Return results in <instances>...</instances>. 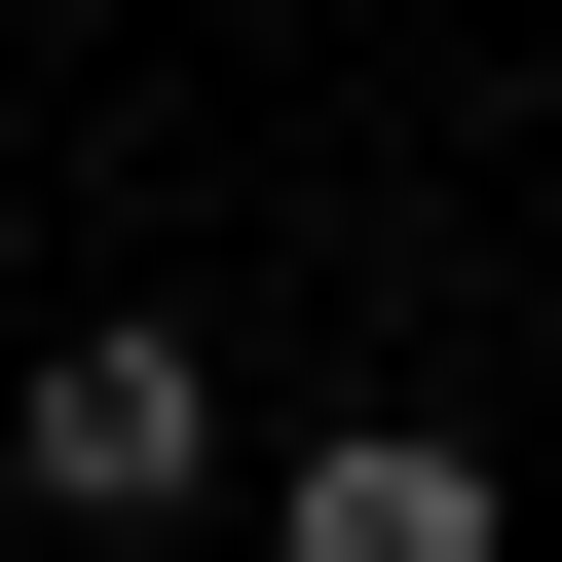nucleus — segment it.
<instances>
[{
	"label": "nucleus",
	"mask_w": 562,
	"mask_h": 562,
	"mask_svg": "<svg viewBox=\"0 0 562 562\" xmlns=\"http://www.w3.org/2000/svg\"><path fill=\"white\" fill-rule=\"evenodd\" d=\"M0 450H38L76 525H188V487H225V375H188L150 301H113V338H38V413H0Z\"/></svg>",
	"instance_id": "1"
},
{
	"label": "nucleus",
	"mask_w": 562,
	"mask_h": 562,
	"mask_svg": "<svg viewBox=\"0 0 562 562\" xmlns=\"http://www.w3.org/2000/svg\"><path fill=\"white\" fill-rule=\"evenodd\" d=\"M262 562H525V525H487V450H413V413H375V450L262 487Z\"/></svg>",
	"instance_id": "2"
}]
</instances>
